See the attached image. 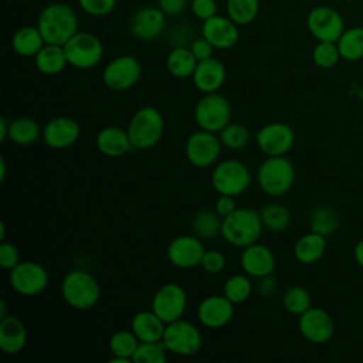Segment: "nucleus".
I'll list each match as a JSON object with an SVG mask.
<instances>
[{
  "label": "nucleus",
  "mask_w": 363,
  "mask_h": 363,
  "mask_svg": "<svg viewBox=\"0 0 363 363\" xmlns=\"http://www.w3.org/2000/svg\"><path fill=\"white\" fill-rule=\"evenodd\" d=\"M44 44V37L37 26H23L11 37V47L21 57H35Z\"/></svg>",
  "instance_id": "28"
},
{
  "label": "nucleus",
  "mask_w": 363,
  "mask_h": 363,
  "mask_svg": "<svg viewBox=\"0 0 363 363\" xmlns=\"http://www.w3.org/2000/svg\"><path fill=\"white\" fill-rule=\"evenodd\" d=\"M339 224L337 214L329 206H319L311 214V231L322 235L332 234Z\"/></svg>",
  "instance_id": "40"
},
{
  "label": "nucleus",
  "mask_w": 363,
  "mask_h": 363,
  "mask_svg": "<svg viewBox=\"0 0 363 363\" xmlns=\"http://www.w3.org/2000/svg\"><path fill=\"white\" fill-rule=\"evenodd\" d=\"M201 35L207 38L214 48L228 50L233 48L240 38L238 26L227 16H213L211 18L203 21Z\"/></svg>",
  "instance_id": "21"
},
{
  "label": "nucleus",
  "mask_w": 363,
  "mask_h": 363,
  "mask_svg": "<svg viewBox=\"0 0 363 363\" xmlns=\"http://www.w3.org/2000/svg\"><path fill=\"white\" fill-rule=\"evenodd\" d=\"M340 60L337 44L333 41H318L312 50V61L322 69L333 68Z\"/></svg>",
  "instance_id": "42"
},
{
  "label": "nucleus",
  "mask_w": 363,
  "mask_h": 363,
  "mask_svg": "<svg viewBox=\"0 0 363 363\" xmlns=\"http://www.w3.org/2000/svg\"><path fill=\"white\" fill-rule=\"evenodd\" d=\"M298 329L305 340L313 345H323L333 337L335 322L325 309L311 306L299 315Z\"/></svg>",
  "instance_id": "16"
},
{
  "label": "nucleus",
  "mask_w": 363,
  "mask_h": 363,
  "mask_svg": "<svg viewBox=\"0 0 363 363\" xmlns=\"http://www.w3.org/2000/svg\"><path fill=\"white\" fill-rule=\"evenodd\" d=\"M7 315H6V303H4V301L1 299L0 301V319H3V318H6Z\"/></svg>",
  "instance_id": "54"
},
{
  "label": "nucleus",
  "mask_w": 363,
  "mask_h": 363,
  "mask_svg": "<svg viewBox=\"0 0 363 363\" xmlns=\"http://www.w3.org/2000/svg\"><path fill=\"white\" fill-rule=\"evenodd\" d=\"M81 135L78 122L68 116H57L48 121L43 129V140L51 149H67L72 146Z\"/></svg>",
  "instance_id": "20"
},
{
  "label": "nucleus",
  "mask_w": 363,
  "mask_h": 363,
  "mask_svg": "<svg viewBox=\"0 0 363 363\" xmlns=\"http://www.w3.org/2000/svg\"><path fill=\"white\" fill-rule=\"evenodd\" d=\"M210 180L213 189L218 194L235 197L250 187L251 173L242 162L237 159H227L216 164Z\"/></svg>",
  "instance_id": "7"
},
{
  "label": "nucleus",
  "mask_w": 363,
  "mask_h": 363,
  "mask_svg": "<svg viewBox=\"0 0 363 363\" xmlns=\"http://www.w3.org/2000/svg\"><path fill=\"white\" fill-rule=\"evenodd\" d=\"M6 172H7L6 160H4V157H0V180L1 182H4V179H6Z\"/></svg>",
  "instance_id": "53"
},
{
  "label": "nucleus",
  "mask_w": 363,
  "mask_h": 363,
  "mask_svg": "<svg viewBox=\"0 0 363 363\" xmlns=\"http://www.w3.org/2000/svg\"><path fill=\"white\" fill-rule=\"evenodd\" d=\"M189 48H190V51L193 52V55L196 57L197 61H203V60H207V58L213 57V51H214V45L207 38H204L203 35L194 38L189 44Z\"/></svg>",
  "instance_id": "47"
},
{
  "label": "nucleus",
  "mask_w": 363,
  "mask_h": 363,
  "mask_svg": "<svg viewBox=\"0 0 363 363\" xmlns=\"http://www.w3.org/2000/svg\"><path fill=\"white\" fill-rule=\"evenodd\" d=\"M167 349L160 342H139L132 362L133 363H164L167 359Z\"/></svg>",
  "instance_id": "41"
},
{
  "label": "nucleus",
  "mask_w": 363,
  "mask_h": 363,
  "mask_svg": "<svg viewBox=\"0 0 363 363\" xmlns=\"http://www.w3.org/2000/svg\"><path fill=\"white\" fill-rule=\"evenodd\" d=\"M340 58L354 62L363 58V27L354 26L345 28L336 41Z\"/></svg>",
  "instance_id": "32"
},
{
  "label": "nucleus",
  "mask_w": 363,
  "mask_h": 363,
  "mask_svg": "<svg viewBox=\"0 0 363 363\" xmlns=\"http://www.w3.org/2000/svg\"><path fill=\"white\" fill-rule=\"evenodd\" d=\"M96 149L108 157H119L133 149L128 130L118 126L101 129L95 139Z\"/></svg>",
  "instance_id": "24"
},
{
  "label": "nucleus",
  "mask_w": 363,
  "mask_h": 363,
  "mask_svg": "<svg viewBox=\"0 0 363 363\" xmlns=\"http://www.w3.org/2000/svg\"><path fill=\"white\" fill-rule=\"evenodd\" d=\"M240 264L242 271L251 278L269 275L275 269V255L272 250L264 244L254 242L242 248Z\"/></svg>",
  "instance_id": "22"
},
{
  "label": "nucleus",
  "mask_w": 363,
  "mask_h": 363,
  "mask_svg": "<svg viewBox=\"0 0 363 363\" xmlns=\"http://www.w3.org/2000/svg\"><path fill=\"white\" fill-rule=\"evenodd\" d=\"M187 4H189V0H157V7L166 16L180 14L186 9Z\"/></svg>",
  "instance_id": "49"
},
{
  "label": "nucleus",
  "mask_w": 363,
  "mask_h": 363,
  "mask_svg": "<svg viewBox=\"0 0 363 363\" xmlns=\"http://www.w3.org/2000/svg\"><path fill=\"white\" fill-rule=\"evenodd\" d=\"M166 26V14L157 6H145L138 9L129 23L130 34L142 41L157 38Z\"/></svg>",
  "instance_id": "18"
},
{
  "label": "nucleus",
  "mask_w": 363,
  "mask_h": 363,
  "mask_svg": "<svg viewBox=\"0 0 363 363\" xmlns=\"http://www.w3.org/2000/svg\"><path fill=\"white\" fill-rule=\"evenodd\" d=\"M20 262V252L18 248L11 244L3 241L0 244V265L4 269H11Z\"/></svg>",
  "instance_id": "46"
},
{
  "label": "nucleus",
  "mask_w": 363,
  "mask_h": 363,
  "mask_svg": "<svg viewBox=\"0 0 363 363\" xmlns=\"http://www.w3.org/2000/svg\"><path fill=\"white\" fill-rule=\"evenodd\" d=\"M277 285H278V284H277L275 277H274L272 274H269V275H265V277L258 278V282H257V285H255V291H257V294H258L259 296L267 298V296H271V295L275 292Z\"/></svg>",
  "instance_id": "50"
},
{
  "label": "nucleus",
  "mask_w": 363,
  "mask_h": 363,
  "mask_svg": "<svg viewBox=\"0 0 363 363\" xmlns=\"http://www.w3.org/2000/svg\"><path fill=\"white\" fill-rule=\"evenodd\" d=\"M315 1H319V0H315Z\"/></svg>",
  "instance_id": "56"
},
{
  "label": "nucleus",
  "mask_w": 363,
  "mask_h": 363,
  "mask_svg": "<svg viewBox=\"0 0 363 363\" xmlns=\"http://www.w3.org/2000/svg\"><path fill=\"white\" fill-rule=\"evenodd\" d=\"M247 274L231 275L223 286V294L235 305L245 302L252 294V282Z\"/></svg>",
  "instance_id": "38"
},
{
  "label": "nucleus",
  "mask_w": 363,
  "mask_h": 363,
  "mask_svg": "<svg viewBox=\"0 0 363 363\" xmlns=\"http://www.w3.org/2000/svg\"><path fill=\"white\" fill-rule=\"evenodd\" d=\"M139 345V339L132 330H118L109 339V350L112 353V359L109 363H129L132 362L133 353Z\"/></svg>",
  "instance_id": "31"
},
{
  "label": "nucleus",
  "mask_w": 363,
  "mask_h": 363,
  "mask_svg": "<svg viewBox=\"0 0 363 363\" xmlns=\"http://www.w3.org/2000/svg\"><path fill=\"white\" fill-rule=\"evenodd\" d=\"M37 27L47 44L64 45L78 31V17L71 6L55 1L40 11Z\"/></svg>",
  "instance_id": "1"
},
{
  "label": "nucleus",
  "mask_w": 363,
  "mask_h": 363,
  "mask_svg": "<svg viewBox=\"0 0 363 363\" xmlns=\"http://www.w3.org/2000/svg\"><path fill=\"white\" fill-rule=\"evenodd\" d=\"M218 138L223 146L228 147L230 150H241L250 143L251 135L245 125L230 122L224 129L218 132Z\"/></svg>",
  "instance_id": "39"
},
{
  "label": "nucleus",
  "mask_w": 363,
  "mask_h": 363,
  "mask_svg": "<svg viewBox=\"0 0 363 363\" xmlns=\"http://www.w3.org/2000/svg\"><path fill=\"white\" fill-rule=\"evenodd\" d=\"M187 308V294L176 282L163 284L152 298V311L164 322L182 319Z\"/></svg>",
  "instance_id": "14"
},
{
  "label": "nucleus",
  "mask_w": 363,
  "mask_h": 363,
  "mask_svg": "<svg viewBox=\"0 0 363 363\" xmlns=\"http://www.w3.org/2000/svg\"><path fill=\"white\" fill-rule=\"evenodd\" d=\"M197 60L190 51L189 47H173V50L167 54L166 68L174 78H189L193 75Z\"/></svg>",
  "instance_id": "30"
},
{
  "label": "nucleus",
  "mask_w": 363,
  "mask_h": 363,
  "mask_svg": "<svg viewBox=\"0 0 363 363\" xmlns=\"http://www.w3.org/2000/svg\"><path fill=\"white\" fill-rule=\"evenodd\" d=\"M166 323L153 311H139L130 320V330L139 342H160Z\"/></svg>",
  "instance_id": "26"
},
{
  "label": "nucleus",
  "mask_w": 363,
  "mask_h": 363,
  "mask_svg": "<svg viewBox=\"0 0 363 363\" xmlns=\"http://www.w3.org/2000/svg\"><path fill=\"white\" fill-rule=\"evenodd\" d=\"M282 305L292 315H302L312 306V298L308 289L301 285H291L282 295Z\"/></svg>",
  "instance_id": "37"
},
{
  "label": "nucleus",
  "mask_w": 363,
  "mask_h": 363,
  "mask_svg": "<svg viewBox=\"0 0 363 363\" xmlns=\"http://www.w3.org/2000/svg\"><path fill=\"white\" fill-rule=\"evenodd\" d=\"M191 11L196 18L206 21L217 14V1L216 0H191Z\"/></svg>",
  "instance_id": "45"
},
{
  "label": "nucleus",
  "mask_w": 363,
  "mask_h": 363,
  "mask_svg": "<svg viewBox=\"0 0 363 363\" xmlns=\"http://www.w3.org/2000/svg\"><path fill=\"white\" fill-rule=\"evenodd\" d=\"M0 230H1V240H4V237H6V225H4V223H1L0 224Z\"/></svg>",
  "instance_id": "55"
},
{
  "label": "nucleus",
  "mask_w": 363,
  "mask_h": 363,
  "mask_svg": "<svg viewBox=\"0 0 363 363\" xmlns=\"http://www.w3.org/2000/svg\"><path fill=\"white\" fill-rule=\"evenodd\" d=\"M194 121L199 129L218 133L231 122L228 99L218 92L203 94L194 106Z\"/></svg>",
  "instance_id": "6"
},
{
  "label": "nucleus",
  "mask_w": 363,
  "mask_h": 363,
  "mask_svg": "<svg viewBox=\"0 0 363 363\" xmlns=\"http://www.w3.org/2000/svg\"><path fill=\"white\" fill-rule=\"evenodd\" d=\"M262 221L259 211L247 207L235 208L230 216L223 218V238L240 248H245L258 241L262 233Z\"/></svg>",
  "instance_id": "2"
},
{
  "label": "nucleus",
  "mask_w": 363,
  "mask_h": 363,
  "mask_svg": "<svg viewBox=\"0 0 363 363\" xmlns=\"http://www.w3.org/2000/svg\"><path fill=\"white\" fill-rule=\"evenodd\" d=\"M40 136H43V133H41L40 125L34 119L21 116L10 121L9 139L13 143L20 146H27L37 142Z\"/></svg>",
  "instance_id": "34"
},
{
  "label": "nucleus",
  "mask_w": 363,
  "mask_h": 363,
  "mask_svg": "<svg viewBox=\"0 0 363 363\" xmlns=\"http://www.w3.org/2000/svg\"><path fill=\"white\" fill-rule=\"evenodd\" d=\"M164 129V119L155 106H142L128 123V135L133 149L146 150L159 143Z\"/></svg>",
  "instance_id": "5"
},
{
  "label": "nucleus",
  "mask_w": 363,
  "mask_h": 363,
  "mask_svg": "<svg viewBox=\"0 0 363 363\" xmlns=\"http://www.w3.org/2000/svg\"><path fill=\"white\" fill-rule=\"evenodd\" d=\"M295 177V166L285 156H267L257 170L258 186L269 197L286 194L292 189Z\"/></svg>",
  "instance_id": "4"
},
{
  "label": "nucleus",
  "mask_w": 363,
  "mask_h": 363,
  "mask_svg": "<svg viewBox=\"0 0 363 363\" xmlns=\"http://www.w3.org/2000/svg\"><path fill=\"white\" fill-rule=\"evenodd\" d=\"M162 342L173 354L193 356L200 350L203 339L200 330L191 322L177 319L166 323Z\"/></svg>",
  "instance_id": "9"
},
{
  "label": "nucleus",
  "mask_w": 363,
  "mask_h": 363,
  "mask_svg": "<svg viewBox=\"0 0 363 363\" xmlns=\"http://www.w3.org/2000/svg\"><path fill=\"white\" fill-rule=\"evenodd\" d=\"M227 16L237 26H247L255 20L259 11V0H227Z\"/></svg>",
  "instance_id": "36"
},
{
  "label": "nucleus",
  "mask_w": 363,
  "mask_h": 363,
  "mask_svg": "<svg viewBox=\"0 0 363 363\" xmlns=\"http://www.w3.org/2000/svg\"><path fill=\"white\" fill-rule=\"evenodd\" d=\"M234 316V303L223 295H208L197 306L199 322L208 329L225 326Z\"/></svg>",
  "instance_id": "19"
},
{
  "label": "nucleus",
  "mask_w": 363,
  "mask_h": 363,
  "mask_svg": "<svg viewBox=\"0 0 363 363\" xmlns=\"http://www.w3.org/2000/svg\"><path fill=\"white\" fill-rule=\"evenodd\" d=\"M9 132H10V121L6 118H0V140L4 142L9 139Z\"/></svg>",
  "instance_id": "52"
},
{
  "label": "nucleus",
  "mask_w": 363,
  "mask_h": 363,
  "mask_svg": "<svg viewBox=\"0 0 363 363\" xmlns=\"http://www.w3.org/2000/svg\"><path fill=\"white\" fill-rule=\"evenodd\" d=\"M27 345L24 323L13 315L0 319V347L7 354L20 353Z\"/></svg>",
  "instance_id": "25"
},
{
  "label": "nucleus",
  "mask_w": 363,
  "mask_h": 363,
  "mask_svg": "<svg viewBox=\"0 0 363 363\" xmlns=\"http://www.w3.org/2000/svg\"><path fill=\"white\" fill-rule=\"evenodd\" d=\"M223 218L217 214L216 210L203 208L199 210L191 220V228L194 235L201 240H211L221 234Z\"/></svg>",
  "instance_id": "33"
},
{
  "label": "nucleus",
  "mask_w": 363,
  "mask_h": 363,
  "mask_svg": "<svg viewBox=\"0 0 363 363\" xmlns=\"http://www.w3.org/2000/svg\"><path fill=\"white\" fill-rule=\"evenodd\" d=\"M11 288L23 296L40 295L48 285L47 269L34 261H20L10 269L9 277Z\"/></svg>",
  "instance_id": "11"
},
{
  "label": "nucleus",
  "mask_w": 363,
  "mask_h": 363,
  "mask_svg": "<svg viewBox=\"0 0 363 363\" xmlns=\"http://www.w3.org/2000/svg\"><path fill=\"white\" fill-rule=\"evenodd\" d=\"M64 51L68 65L78 69L96 67L104 55L102 41L92 33L77 31L65 44Z\"/></svg>",
  "instance_id": "8"
},
{
  "label": "nucleus",
  "mask_w": 363,
  "mask_h": 363,
  "mask_svg": "<svg viewBox=\"0 0 363 363\" xmlns=\"http://www.w3.org/2000/svg\"><path fill=\"white\" fill-rule=\"evenodd\" d=\"M258 149L267 156H285L295 143L294 129L284 122H271L255 133Z\"/></svg>",
  "instance_id": "15"
},
{
  "label": "nucleus",
  "mask_w": 363,
  "mask_h": 363,
  "mask_svg": "<svg viewBox=\"0 0 363 363\" xmlns=\"http://www.w3.org/2000/svg\"><path fill=\"white\" fill-rule=\"evenodd\" d=\"M235 201L233 196H227V194H218V199L216 200L214 204V210L217 211V214L224 218L227 216H230L234 210H235Z\"/></svg>",
  "instance_id": "48"
},
{
  "label": "nucleus",
  "mask_w": 363,
  "mask_h": 363,
  "mask_svg": "<svg viewBox=\"0 0 363 363\" xmlns=\"http://www.w3.org/2000/svg\"><path fill=\"white\" fill-rule=\"evenodd\" d=\"M264 228L272 233H281L286 230L291 223L289 210L279 203H268L259 210Z\"/></svg>",
  "instance_id": "35"
},
{
  "label": "nucleus",
  "mask_w": 363,
  "mask_h": 363,
  "mask_svg": "<svg viewBox=\"0 0 363 363\" xmlns=\"http://www.w3.org/2000/svg\"><path fill=\"white\" fill-rule=\"evenodd\" d=\"M204 251L206 250L201 238L197 235L182 234L169 242L166 254L172 265L182 269H189L200 265Z\"/></svg>",
  "instance_id": "17"
},
{
  "label": "nucleus",
  "mask_w": 363,
  "mask_h": 363,
  "mask_svg": "<svg viewBox=\"0 0 363 363\" xmlns=\"http://www.w3.org/2000/svg\"><path fill=\"white\" fill-rule=\"evenodd\" d=\"M306 28L316 41L336 43L346 27L337 10L329 6H316L306 16Z\"/></svg>",
  "instance_id": "13"
},
{
  "label": "nucleus",
  "mask_w": 363,
  "mask_h": 363,
  "mask_svg": "<svg viewBox=\"0 0 363 363\" xmlns=\"http://www.w3.org/2000/svg\"><path fill=\"white\" fill-rule=\"evenodd\" d=\"M61 295L68 306L77 311H88L98 303L101 288L91 272L77 268L62 278Z\"/></svg>",
  "instance_id": "3"
},
{
  "label": "nucleus",
  "mask_w": 363,
  "mask_h": 363,
  "mask_svg": "<svg viewBox=\"0 0 363 363\" xmlns=\"http://www.w3.org/2000/svg\"><path fill=\"white\" fill-rule=\"evenodd\" d=\"M227 259L223 252L217 250H206L200 262V267L208 274H218L225 268Z\"/></svg>",
  "instance_id": "44"
},
{
  "label": "nucleus",
  "mask_w": 363,
  "mask_h": 363,
  "mask_svg": "<svg viewBox=\"0 0 363 363\" xmlns=\"http://www.w3.org/2000/svg\"><path fill=\"white\" fill-rule=\"evenodd\" d=\"M142 67L133 55H119L109 61L102 71V81L111 91H128L140 79Z\"/></svg>",
  "instance_id": "10"
},
{
  "label": "nucleus",
  "mask_w": 363,
  "mask_h": 363,
  "mask_svg": "<svg viewBox=\"0 0 363 363\" xmlns=\"http://www.w3.org/2000/svg\"><path fill=\"white\" fill-rule=\"evenodd\" d=\"M37 69L44 75H57L68 64L64 45L57 44H44V47L34 57Z\"/></svg>",
  "instance_id": "29"
},
{
  "label": "nucleus",
  "mask_w": 363,
  "mask_h": 363,
  "mask_svg": "<svg viewBox=\"0 0 363 363\" xmlns=\"http://www.w3.org/2000/svg\"><path fill=\"white\" fill-rule=\"evenodd\" d=\"M221 147L223 143L216 133L199 129L189 135L184 153L190 164L196 167H208L217 162Z\"/></svg>",
  "instance_id": "12"
},
{
  "label": "nucleus",
  "mask_w": 363,
  "mask_h": 363,
  "mask_svg": "<svg viewBox=\"0 0 363 363\" xmlns=\"http://www.w3.org/2000/svg\"><path fill=\"white\" fill-rule=\"evenodd\" d=\"M353 258L356 264L363 269V238L359 240L353 248Z\"/></svg>",
  "instance_id": "51"
},
{
  "label": "nucleus",
  "mask_w": 363,
  "mask_h": 363,
  "mask_svg": "<svg viewBox=\"0 0 363 363\" xmlns=\"http://www.w3.org/2000/svg\"><path fill=\"white\" fill-rule=\"evenodd\" d=\"M79 7L89 16H108L116 6V0H78Z\"/></svg>",
  "instance_id": "43"
},
{
  "label": "nucleus",
  "mask_w": 363,
  "mask_h": 363,
  "mask_svg": "<svg viewBox=\"0 0 363 363\" xmlns=\"http://www.w3.org/2000/svg\"><path fill=\"white\" fill-rule=\"evenodd\" d=\"M191 78L201 94L217 92L225 81V67L220 60L210 57L197 62Z\"/></svg>",
  "instance_id": "23"
},
{
  "label": "nucleus",
  "mask_w": 363,
  "mask_h": 363,
  "mask_svg": "<svg viewBox=\"0 0 363 363\" xmlns=\"http://www.w3.org/2000/svg\"><path fill=\"white\" fill-rule=\"evenodd\" d=\"M326 251V238L322 234L309 231L301 235L294 245L295 259L303 265L318 262Z\"/></svg>",
  "instance_id": "27"
}]
</instances>
